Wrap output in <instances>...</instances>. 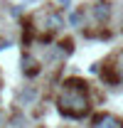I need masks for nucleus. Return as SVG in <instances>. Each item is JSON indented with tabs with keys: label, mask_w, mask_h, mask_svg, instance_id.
<instances>
[{
	"label": "nucleus",
	"mask_w": 123,
	"mask_h": 128,
	"mask_svg": "<svg viewBox=\"0 0 123 128\" xmlns=\"http://www.w3.org/2000/svg\"><path fill=\"white\" fill-rule=\"evenodd\" d=\"M91 128H121V121L116 116H111V113H98L94 118Z\"/></svg>",
	"instance_id": "f03ea898"
},
{
	"label": "nucleus",
	"mask_w": 123,
	"mask_h": 128,
	"mask_svg": "<svg viewBox=\"0 0 123 128\" xmlns=\"http://www.w3.org/2000/svg\"><path fill=\"white\" fill-rule=\"evenodd\" d=\"M69 22H72V25H81V12H72V15H69Z\"/></svg>",
	"instance_id": "423d86ee"
},
{
	"label": "nucleus",
	"mask_w": 123,
	"mask_h": 128,
	"mask_svg": "<svg viewBox=\"0 0 123 128\" xmlns=\"http://www.w3.org/2000/svg\"><path fill=\"white\" fill-rule=\"evenodd\" d=\"M34 101H37V86H27V89H22V94H20V104L27 106V104H34Z\"/></svg>",
	"instance_id": "39448f33"
},
{
	"label": "nucleus",
	"mask_w": 123,
	"mask_h": 128,
	"mask_svg": "<svg viewBox=\"0 0 123 128\" xmlns=\"http://www.w3.org/2000/svg\"><path fill=\"white\" fill-rule=\"evenodd\" d=\"M22 72H25V76L34 79V76L40 74V64H37V59L30 57V54H22Z\"/></svg>",
	"instance_id": "20e7f679"
},
{
	"label": "nucleus",
	"mask_w": 123,
	"mask_h": 128,
	"mask_svg": "<svg viewBox=\"0 0 123 128\" xmlns=\"http://www.w3.org/2000/svg\"><path fill=\"white\" fill-rule=\"evenodd\" d=\"M57 106L69 118H84L89 113V108H91V101H89V94H86V84L81 79H69L62 86Z\"/></svg>",
	"instance_id": "f257e3e1"
},
{
	"label": "nucleus",
	"mask_w": 123,
	"mask_h": 128,
	"mask_svg": "<svg viewBox=\"0 0 123 128\" xmlns=\"http://www.w3.org/2000/svg\"><path fill=\"white\" fill-rule=\"evenodd\" d=\"M0 128H2V113H0Z\"/></svg>",
	"instance_id": "0eeeda50"
},
{
	"label": "nucleus",
	"mask_w": 123,
	"mask_h": 128,
	"mask_svg": "<svg viewBox=\"0 0 123 128\" xmlns=\"http://www.w3.org/2000/svg\"><path fill=\"white\" fill-rule=\"evenodd\" d=\"M91 12H94V17L104 25V22H108V17H111V5H108L106 0H98V2L91 8Z\"/></svg>",
	"instance_id": "7ed1b4c3"
}]
</instances>
